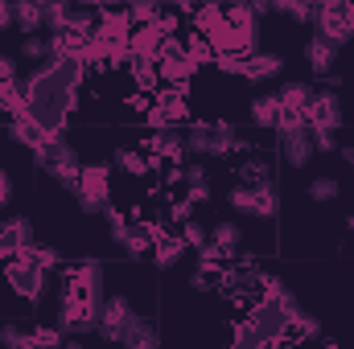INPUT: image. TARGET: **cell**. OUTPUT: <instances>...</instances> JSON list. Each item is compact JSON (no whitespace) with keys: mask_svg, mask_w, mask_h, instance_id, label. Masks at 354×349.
I'll return each mask as SVG.
<instances>
[{"mask_svg":"<svg viewBox=\"0 0 354 349\" xmlns=\"http://www.w3.org/2000/svg\"><path fill=\"white\" fill-rule=\"evenodd\" d=\"M334 58H338V46H334V41H326L322 33H313V37H309V46H305V62H309V70H313V74H330Z\"/></svg>","mask_w":354,"mask_h":349,"instance_id":"19","label":"cell"},{"mask_svg":"<svg viewBox=\"0 0 354 349\" xmlns=\"http://www.w3.org/2000/svg\"><path fill=\"white\" fill-rule=\"evenodd\" d=\"M284 70V58L280 54H248L243 58V70H239V79H248V83H268V79H276Z\"/></svg>","mask_w":354,"mask_h":349,"instance_id":"15","label":"cell"},{"mask_svg":"<svg viewBox=\"0 0 354 349\" xmlns=\"http://www.w3.org/2000/svg\"><path fill=\"white\" fill-rule=\"evenodd\" d=\"M33 161H37V169H46V173L54 177L62 189H71V193H79V177H83V165H79V152L62 140V136H54L50 144H41L37 152H33Z\"/></svg>","mask_w":354,"mask_h":349,"instance_id":"3","label":"cell"},{"mask_svg":"<svg viewBox=\"0 0 354 349\" xmlns=\"http://www.w3.org/2000/svg\"><path fill=\"white\" fill-rule=\"evenodd\" d=\"M75 4H87V8H115V4H124V0H75Z\"/></svg>","mask_w":354,"mask_h":349,"instance_id":"43","label":"cell"},{"mask_svg":"<svg viewBox=\"0 0 354 349\" xmlns=\"http://www.w3.org/2000/svg\"><path fill=\"white\" fill-rule=\"evenodd\" d=\"M115 165L128 177H145L153 169V157H140V152H132V148H120V152H115Z\"/></svg>","mask_w":354,"mask_h":349,"instance_id":"27","label":"cell"},{"mask_svg":"<svg viewBox=\"0 0 354 349\" xmlns=\"http://www.w3.org/2000/svg\"><path fill=\"white\" fill-rule=\"evenodd\" d=\"M185 197H189L194 206H202V201H210V185H206V181H202V185H189V193H185Z\"/></svg>","mask_w":354,"mask_h":349,"instance_id":"40","label":"cell"},{"mask_svg":"<svg viewBox=\"0 0 354 349\" xmlns=\"http://www.w3.org/2000/svg\"><path fill=\"white\" fill-rule=\"evenodd\" d=\"M177 119H185V103H181V94L174 87L161 90V103L149 111V128H174Z\"/></svg>","mask_w":354,"mask_h":349,"instance_id":"17","label":"cell"},{"mask_svg":"<svg viewBox=\"0 0 354 349\" xmlns=\"http://www.w3.org/2000/svg\"><path fill=\"white\" fill-rule=\"evenodd\" d=\"M136 317V308L124 300V296H103V308H99V337L103 341H115L120 346V337H124V329H128V321Z\"/></svg>","mask_w":354,"mask_h":349,"instance_id":"9","label":"cell"},{"mask_svg":"<svg viewBox=\"0 0 354 349\" xmlns=\"http://www.w3.org/2000/svg\"><path fill=\"white\" fill-rule=\"evenodd\" d=\"M12 25V0H0V29Z\"/></svg>","mask_w":354,"mask_h":349,"instance_id":"41","label":"cell"},{"mask_svg":"<svg viewBox=\"0 0 354 349\" xmlns=\"http://www.w3.org/2000/svg\"><path fill=\"white\" fill-rule=\"evenodd\" d=\"M79 83H83V58L79 54H71V58H46V66L25 87V111L37 123H46L50 132H62L71 107L79 103Z\"/></svg>","mask_w":354,"mask_h":349,"instance_id":"1","label":"cell"},{"mask_svg":"<svg viewBox=\"0 0 354 349\" xmlns=\"http://www.w3.org/2000/svg\"><path fill=\"white\" fill-rule=\"evenodd\" d=\"M309 136H313L317 152H334L338 148V132H330V128H309Z\"/></svg>","mask_w":354,"mask_h":349,"instance_id":"35","label":"cell"},{"mask_svg":"<svg viewBox=\"0 0 354 349\" xmlns=\"http://www.w3.org/2000/svg\"><path fill=\"white\" fill-rule=\"evenodd\" d=\"M95 25H99V17L91 12L87 4H79V8H71V25H66V33H75V37L87 41L91 33H95Z\"/></svg>","mask_w":354,"mask_h":349,"instance_id":"26","label":"cell"},{"mask_svg":"<svg viewBox=\"0 0 354 349\" xmlns=\"http://www.w3.org/2000/svg\"><path fill=\"white\" fill-rule=\"evenodd\" d=\"M181 239H185V247H194V251H202V247L210 243V230H206L202 222H194V218H185V222H181Z\"/></svg>","mask_w":354,"mask_h":349,"instance_id":"31","label":"cell"},{"mask_svg":"<svg viewBox=\"0 0 354 349\" xmlns=\"http://www.w3.org/2000/svg\"><path fill=\"white\" fill-rule=\"evenodd\" d=\"M21 251H25V255H29V259H37V263H41V267H46V271H50V267H58V263H62V255H58V251H54V247H37V243H29V247H21Z\"/></svg>","mask_w":354,"mask_h":349,"instance_id":"32","label":"cell"},{"mask_svg":"<svg viewBox=\"0 0 354 349\" xmlns=\"http://www.w3.org/2000/svg\"><path fill=\"white\" fill-rule=\"evenodd\" d=\"M177 181H185V185H202V181H206V165H198V161H194V165H181V169H177Z\"/></svg>","mask_w":354,"mask_h":349,"instance_id":"36","label":"cell"},{"mask_svg":"<svg viewBox=\"0 0 354 349\" xmlns=\"http://www.w3.org/2000/svg\"><path fill=\"white\" fill-rule=\"evenodd\" d=\"M4 279H8L12 292L25 296V300H41V292H46V267L37 259H29L25 251H17L12 259L4 263Z\"/></svg>","mask_w":354,"mask_h":349,"instance_id":"5","label":"cell"},{"mask_svg":"<svg viewBox=\"0 0 354 349\" xmlns=\"http://www.w3.org/2000/svg\"><path fill=\"white\" fill-rule=\"evenodd\" d=\"M235 177L248 181V185H264V181H272V169H268L264 157H243L239 169H235Z\"/></svg>","mask_w":354,"mask_h":349,"instance_id":"24","label":"cell"},{"mask_svg":"<svg viewBox=\"0 0 354 349\" xmlns=\"http://www.w3.org/2000/svg\"><path fill=\"white\" fill-rule=\"evenodd\" d=\"M12 83H17V62L0 58V87H12Z\"/></svg>","mask_w":354,"mask_h":349,"instance_id":"38","label":"cell"},{"mask_svg":"<svg viewBox=\"0 0 354 349\" xmlns=\"http://www.w3.org/2000/svg\"><path fill=\"white\" fill-rule=\"evenodd\" d=\"M71 8H75V0H50V4H46V29H50V33H66Z\"/></svg>","mask_w":354,"mask_h":349,"instance_id":"25","label":"cell"},{"mask_svg":"<svg viewBox=\"0 0 354 349\" xmlns=\"http://www.w3.org/2000/svg\"><path fill=\"white\" fill-rule=\"evenodd\" d=\"M276 94H280V107H284V111H301V115H305V107H309V99H313V90L305 87V83H284Z\"/></svg>","mask_w":354,"mask_h":349,"instance_id":"23","label":"cell"},{"mask_svg":"<svg viewBox=\"0 0 354 349\" xmlns=\"http://www.w3.org/2000/svg\"><path fill=\"white\" fill-rule=\"evenodd\" d=\"M161 46H165V33L157 29V21L153 25H136L132 37H128V58L132 54L136 58H161Z\"/></svg>","mask_w":354,"mask_h":349,"instance_id":"14","label":"cell"},{"mask_svg":"<svg viewBox=\"0 0 354 349\" xmlns=\"http://www.w3.org/2000/svg\"><path fill=\"white\" fill-rule=\"evenodd\" d=\"M46 54H50V46H46L37 33H29V37H25V46H21V58H29V62H41Z\"/></svg>","mask_w":354,"mask_h":349,"instance_id":"34","label":"cell"},{"mask_svg":"<svg viewBox=\"0 0 354 349\" xmlns=\"http://www.w3.org/2000/svg\"><path fill=\"white\" fill-rule=\"evenodd\" d=\"M227 201H231V210H239V214H248V218H272L276 206H280L272 181H264V185H248V181H239V185H231Z\"/></svg>","mask_w":354,"mask_h":349,"instance_id":"4","label":"cell"},{"mask_svg":"<svg viewBox=\"0 0 354 349\" xmlns=\"http://www.w3.org/2000/svg\"><path fill=\"white\" fill-rule=\"evenodd\" d=\"M0 111H25V90H17V83L12 87H0Z\"/></svg>","mask_w":354,"mask_h":349,"instance_id":"33","label":"cell"},{"mask_svg":"<svg viewBox=\"0 0 354 349\" xmlns=\"http://www.w3.org/2000/svg\"><path fill=\"white\" fill-rule=\"evenodd\" d=\"M79 210L83 214H103L107 197H111V173L107 165H83V177H79Z\"/></svg>","mask_w":354,"mask_h":349,"instance_id":"6","label":"cell"},{"mask_svg":"<svg viewBox=\"0 0 354 349\" xmlns=\"http://www.w3.org/2000/svg\"><path fill=\"white\" fill-rule=\"evenodd\" d=\"M239 247H243V235H239V226L235 222H218L214 230H210V243L202 247V255H214V259H235L239 255Z\"/></svg>","mask_w":354,"mask_h":349,"instance_id":"13","label":"cell"},{"mask_svg":"<svg viewBox=\"0 0 354 349\" xmlns=\"http://www.w3.org/2000/svg\"><path fill=\"white\" fill-rule=\"evenodd\" d=\"M12 25L29 37L37 29H46V4L41 0H12Z\"/></svg>","mask_w":354,"mask_h":349,"instance_id":"18","label":"cell"},{"mask_svg":"<svg viewBox=\"0 0 354 349\" xmlns=\"http://www.w3.org/2000/svg\"><path fill=\"white\" fill-rule=\"evenodd\" d=\"M128 17H132V25H153L161 17V4L157 0H128Z\"/></svg>","mask_w":354,"mask_h":349,"instance_id":"29","label":"cell"},{"mask_svg":"<svg viewBox=\"0 0 354 349\" xmlns=\"http://www.w3.org/2000/svg\"><path fill=\"white\" fill-rule=\"evenodd\" d=\"M189 214H194V201H189V197H181V201H174V210H169V218H174V222H185Z\"/></svg>","mask_w":354,"mask_h":349,"instance_id":"39","label":"cell"},{"mask_svg":"<svg viewBox=\"0 0 354 349\" xmlns=\"http://www.w3.org/2000/svg\"><path fill=\"white\" fill-rule=\"evenodd\" d=\"M248 8H252L256 17H268V12H272V0H248Z\"/></svg>","mask_w":354,"mask_h":349,"instance_id":"42","label":"cell"},{"mask_svg":"<svg viewBox=\"0 0 354 349\" xmlns=\"http://www.w3.org/2000/svg\"><path fill=\"white\" fill-rule=\"evenodd\" d=\"M33 243V226L25 222V218H8L4 226H0V259H12L21 247H29Z\"/></svg>","mask_w":354,"mask_h":349,"instance_id":"16","label":"cell"},{"mask_svg":"<svg viewBox=\"0 0 354 349\" xmlns=\"http://www.w3.org/2000/svg\"><path fill=\"white\" fill-rule=\"evenodd\" d=\"M145 152L153 157V161H169L181 169V161L189 157L185 152V136H177V128H153V136L145 140Z\"/></svg>","mask_w":354,"mask_h":349,"instance_id":"11","label":"cell"},{"mask_svg":"<svg viewBox=\"0 0 354 349\" xmlns=\"http://www.w3.org/2000/svg\"><path fill=\"white\" fill-rule=\"evenodd\" d=\"M317 8H338V4H346V0H313Z\"/></svg>","mask_w":354,"mask_h":349,"instance_id":"45","label":"cell"},{"mask_svg":"<svg viewBox=\"0 0 354 349\" xmlns=\"http://www.w3.org/2000/svg\"><path fill=\"white\" fill-rule=\"evenodd\" d=\"M4 197H8V173L0 169V206H4Z\"/></svg>","mask_w":354,"mask_h":349,"instance_id":"44","label":"cell"},{"mask_svg":"<svg viewBox=\"0 0 354 349\" xmlns=\"http://www.w3.org/2000/svg\"><path fill=\"white\" fill-rule=\"evenodd\" d=\"M309 201H334V197H342V181H334V177H317V181H309Z\"/></svg>","mask_w":354,"mask_h":349,"instance_id":"28","label":"cell"},{"mask_svg":"<svg viewBox=\"0 0 354 349\" xmlns=\"http://www.w3.org/2000/svg\"><path fill=\"white\" fill-rule=\"evenodd\" d=\"M185 251H189V247H185V239H181V235H161V239L153 243V259H157L161 271H169Z\"/></svg>","mask_w":354,"mask_h":349,"instance_id":"22","label":"cell"},{"mask_svg":"<svg viewBox=\"0 0 354 349\" xmlns=\"http://www.w3.org/2000/svg\"><path fill=\"white\" fill-rule=\"evenodd\" d=\"M0 346H8V349H37V337H33V333H25V329H17V325H4V329H0Z\"/></svg>","mask_w":354,"mask_h":349,"instance_id":"30","label":"cell"},{"mask_svg":"<svg viewBox=\"0 0 354 349\" xmlns=\"http://www.w3.org/2000/svg\"><path fill=\"white\" fill-rule=\"evenodd\" d=\"M185 152L189 157H235V152H252V148L227 119H214V123H194L185 132Z\"/></svg>","mask_w":354,"mask_h":349,"instance_id":"2","label":"cell"},{"mask_svg":"<svg viewBox=\"0 0 354 349\" xmlns=\"http://www.w3.org/2000/svg\"><path fill=\"white\" fill-rule=\"evenodd\" d=\"M8 132H12V140H17V144H25L29 152H37V148H41V144H50L54 136H62V132H50L46 123H37V119H33L29 111H17V115H12V128H8Z\"/></svg>","mask_w":354,"mask_h":349,"instance_id":"12","label":"cell"},{"mask_svg":"<svg viewBox=\"0 0 354 349\" xmlns=\"http://www.w3.org/2000/svg\"><path fill=\"white\" fill-rule=\"evenodd\" d=\"M120 346H128V349H157V346H161V337H157V329H153L145 317H132V321H128V329H124V337H120Z\"/></svg>","mask_w":354,"mask_h":349,"instance_id":"20","label":"cell"},{"mask_svg":"<svg viewBox=\"0 0 354 349\" xmlns=\"http://www.w3.org/2000/svg\"><path fill=\"white\" fill-rule=\"evenodd\" d=\"M305 123L338 132L342 128V99H338V90H313V99L305 107Z\"/></svg>","mask_w":354,"mask_h":349,"instance_id":"10","label":"cell"},{"mask_svg":"<svg viewBox=\"0 0 354 349\" xmlns=\"http://www.w3.org/2000/svg\"><path fill=\"white\" fill-rule=\"evenodd\" d=\"M181 4H185V8H189V12H194V8H198V4H202V0H181Z\"/></svg>","mask_w":354,"mask_h":349,"instance_id":"46","label":"cell"},{"mask_svg":"<svg viewBox=\"0 0 354 349\" xmlns=\"http://www.w3.org/2000/svg\"><path fill=\"white\" fill-rule=\"evenodd\" d=\"M33 337H37V346H62V337H66V333H62V329H46V325H37V329H33Z\"/></svg>","mask_w":354,"mask_h":349,"instance_id":"37","label":"cell"},{"mask_svg":"<svg viewBox=\"0 0 354 349\" xmlns=\"http://www.w3.org/2000/svg\"><path fill=\"white\" fill-rule=\"evenodd\" d=\"M276 136H280V152H284V161L292 169H305L317 157L313 136H309V123H284V128H276Z\"/></svg>","mask_w":354,"mask_h":349,"instance_id":"8","label":"cell"},{"mask_svg":"<svg viewBox=\"0 0 354 349\" xmlns=\"http://www.w3.org/2000/svg\"><path fill=\"white\" fill-rule=\"evenodd\" d=\"M313 29H317L326 41H334V46L342 50L354 37V0L338 4V8H317V12H313Z\"/></svg>","mask_w":354,"mask_h":349,"instance_id":"7","label":"cell"},{"mask_svg":"<svg viewBox=\"0 0 354 349\" xmlns=\"http://www.w3.org/2000/svg\"><path fill=\"white\" fill-rule=\"evenodd\" d=\"M280 115H284L280 94H256V99H252V123H256V128H276Z\"/></svg>","mask_w":354,"mask_h":349,"instance_id":"21","label":"cell"}]
</instances>
